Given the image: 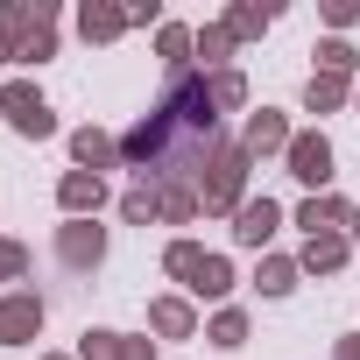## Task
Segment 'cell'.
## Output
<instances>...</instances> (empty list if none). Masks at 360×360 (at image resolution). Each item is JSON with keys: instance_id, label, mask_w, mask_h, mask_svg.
Returning a JSON list of instances; mask_svg holds the SVG:
<instances>
[{"instance_id": "1", "label": "cell", "mask_w": 360, "mask_h": 360, "mask_svg": "<svg viewBox=\"0 0 360 360\" xmlns=\"http://www.w3.org/2000/svg\"><path fill=\"white\" fill-rule=\"evenodd\" d=\"M248 169H255V155L233 141L219 162H212V176H205V184H198V198H205V219H233L255 191H248Z\"/></svg>"}, {"instance_id": "2", "label": "cell", "mask_w": 360, "mask_h": 360, "mask_svg": "<svg viewBox=\"0 0 360 360\" xmlns=\"http://www.w3.org/2000/svg\"><path fill=\"white\" fill-rule=\"evenodd\" d=\"M0 113H8V127H15L22 141H50V134H57V113H50V99H43L29 78H8V85H0Z\"/></svg>"}, {"instance_id": "3", "label": "cell", "mask_w": 360, "mask_h": 360, "mask_svg": "<svg viewBox=\"0 0 360 360\" xmlns=\"http://www.w3.org/2000/svg\"><path fill=\"white\" fill-rule=\"evenodd\" d=\"M283 169L297 176V184L318 198V191H332V141L318 134V127H304V134H290V148H283Z\"/></svg>"}, {"instance_id": "4", "label": "cell", "mask_w": 360, "mask_h": 360, "mask_svg": "<svg viewBox=\"0 0 360 360\" xmlns=\"http://www.w3.org/2000/svg\"><path fill=\"white\" fill-rule=\"evenodd\" d=\"M57 262H64L71 276H92V269L106 262V226H99V219H64V226H57Z\"/></svg>"}, {"instance_id": "5", "label": "cell", "mask_w": 360, "mask_h": 360, "mask_svg": "<svg viewBox=\"0 0 360 360\" xmlns=\"http://www.w3.org/2000/svg\"><path fill=\"white\" fill-rule=\"evenodd\" d=\"M78 360H155V339H148V332L85 325V332H78Z\"/></svg>"}, {"instance_id": "6", "label": "cell", "mask_w": 360, "mask_h": 360, "mask_svg": "<svg viewBox=\"0 0 360 360\" xmlns=\"http://www.w3.org/2000/svg\"><path fill=\"white\" fill-rule=\"evenodd\" d=\"M43 318H50V304H43L36 290H8V297H0V346L43 339Z\"/></svg>"}, {"instance_id": "7", "label": "cell", "mask_w": 360, "mask_h": 360, "mask_svg": "<svg viewBox=\"0 0 360 360\" xmlns=\"http://www.w3.org/2000/svg\"><path fill=\"white\" fill-rule=\"evenodd\" d=\"M106 176H92V169H64L57 176V205H64V219H99L106 212Z\"/></svg>"}, {"instance_id": "8", "label": "cell", "mask_w": 360, "mask_h": 360, "mask_svg": "<svg viewBox=\"0 0 360 360\" xmlns=\"http://www.w3.org/2000/svg\"><path fill=\"white\" fill-rule=\"evenodd\" d=\"M276 226H283V205H276V198H248V205L233 212V248H248V255H269Z\"/></svg>"}, {"instance_id": "9", "label": "cell", "mask_w": 360, "mask_h": 360, "mask_svg": "<svg viewBox=\"0 0 360 360\" xmlns=\"http://www.w3.org/2000/svg\"><path fill=\"white\" fill-rule=\"evenodd\" d=\"M148 332L155 339H205V318L191 297H148Z\"/></svg>"}, {"instance_id": "10", "label": "cell", "mask_w": 360, "mask_h": 360, "mask_svg": "<svg viewBox=\"0 0 360 360\" xmlns=\"http://www.w3.org/2000/svg\"><path fill=\"white\" fill-rule=\"evenodd\" d=\"M57 57V0H36V22L22 29V43H15V64H50Z\"/></svg>"}, {"instance_id": "11", "label": "cell", "mask_w": 360, "mask_h": 360, "mask_svg": "<svg viewBox=\"0 0 360 360\" xmlns=\"http://www.w3.org/2000/svg\"><path fill=\"white\" fill-rule=\"evenodd\" d=\"M290 134H297V127H290L276 106H262V113H248V127H240V148L262 162V155H283V148H290Z\"/></svg>"}, {"instance_id": "12", "label": "cell", "mask_w": 360, "mask_h": 360, "mask_svg": "<svg viewBox=\"0 0 360 360\" xmlns=\"http://www.w3.org/2000/svg\"><path fill=\"white\" fill-rule=\"evenodd\" d=\"M71 162L78 169H92V176H106V169H120V134H106V127H78L71 134Z\"/></svg>"}, {"instance_id": "13", "label": "cell", "mask_w": 360, "mask_h": 360, "mask_svg": "<svg viewBox=\"0 0 360 360\" xmlns=\"http://www.w3.org/2000/svg\"><path fill=\"white\" fill-rule=\"evenodd\" d=\"M346 219H353V205H346L339 191H318V198H304V205H297L304 240H318V233H346Z\"/></svg>"}, {"instance_id": "14", "label": "cell", "mask_w": 360, "mask_h": 360, "mask_svg": "<svg viewBox=\"0 0 360 360\" xmlns=\"http://www.w3.org/2000/svg\"><path fill=\"white\" fill-rule=\"evenodd\" d=\"M78 36H85L92 50L120 43V36H127V8H113V0H85V8H78Z\"/></svg>"}, {"instance_id": "15", "label": "cell", "mask_w": 360, "mask_h": 360, "mask_svg": "<svg viewBox=\"0 0 360 360\" xmlns=\"http://www.w3.org/2000/svg\"><path fill=\"white\" fill-rule=\"evenodd\" d=\"M233 290H240V276H233V262H226V255H205V262H198V276L184 283V297H198V304H226Z\"/></svg>"}, {"instance_id": "16", "label": "cell", "mask_w": 360, "mask_h": 360, "mask_svg": "<svg viewBox=\"0 0 360 360\" xmlns=\"http://www.w3.org/2000/svg\"><path fill=\"white\" fill-rule=\"evenodd\" d=\"M346 262H353V240H346V233H318V240H304V255H297L304 276H339Z\"/></svg>"}, {"instance_id": "17", "label": "cell", "mask_w": 360, "mask_h": 360, "mask_svg": "<svg viewBox=\"0 0 360 360\" xmlns=\"http://www.w3.org/2000/svg\"><path fill=\"white\" fill-rule=\"evenodd\" d=\"M155 57H162V71H169V78H176V71H191V57H198V29L162 22V29H155Z\"/></svg>"}, {"instance_id": "18", "label": "cell", "mask_w": 360, "mask_h": 360, "mask_svg": "<svg viewBox=\"0 0 360 360\" xmlns=\"http://www.w3.org/2000/svg\"><path fill=\"white\" fill-rule=\"evenodd\" d=\"M276 15H283V8H262V0H233L219 22H226V36H233V43H255V36H269V29H276Z\"/></svg>"}, {"instance_id": "19", "label": "cell", "mask_w": 360, "mask_h": 360, "mask_svg": "<svg viewBox=\"0 0 360 360\" xmlns=\"http://www.w3.org/2000/svg\"><path fill=\"white\" fill-rule=\"evenodd\" d=\"M311 57H318V71H325V78H346V85H360V50H353L346 36H318V50H311Z\"/></svg>"}, {"instance_id": "20", "label": "cell", "mask_w": 360, "mask_h": 360, "mask_svg": "<svg viewBox=\"0 0 360 360\" xmlns=\"http://www.w3.org/2000/svg\"><path fill=\"white\" fill-rule=\"evenodd\" d=\"M297 283H304L297 255H262V262H255V290H262V297H290Z\"/></svg>"}, {"instance_id": "21", "label": "cell", "mask_w": 360, "mask_h": 360, "mask_svg": "<svg viewBox=\"0 0 360 360\" xmlns=\"http://www.w3.org/2000/svg\"><path fill=\"white\" fill-rule=\"evenodd\" d=\"M205 346H219V353H240V346H248V311H240V304H219V311L205 318Z\"/></svg>"}, {"instance_id": "22", "label": "cell", "mask_w": 360, "mask_h": 360, "mask_svg": "<svg viewBox=\"0 0 360 360\" xmlns=\"http://www.w3.org/2000/svg\"><path fill=\"white\" fill-rule=\"evenodd\" d=\"M339 106H353V85L346 78H325V71H311V85H304V113H339Z\"/></svg>"}, {"instance_id": "23", "label": "cell", "mask_w": 360, "mask_h": 360, "mask_svg": "<svg viewBox=\"0 0 360 360\" xmlns=\"http://www.w3.org/2000/svg\"><path fill=\"white\" fill-rule=\"evenodd\" d=\"M29 22H36V0H0V64H15V43Z\"/></svg>"}, {"instance_id": "24", "label": "cell", "mask_w": 360, "mask_h": 360, "mask_svg": "<svg viewBox=\"0 0 360 360\" xmlns=\"http://www.w3.org/2000/svg\"><path fill=\"white\" fill-rule=\"evenodd\" d=\"M120 219H127V226H162V191H155V184L120 191Z\"/></svg>"}, {"instance_id": "25", "label": "cell", "mask_w": 360, "mask_h": 360, "mask_svg": "<svg viewBox=\"0 0 360 360\" xmlns=\"http://www.w3.org/2000/svg\"><path fill=\"white\" fill-rule=\"evenodd\" d=\"M191 219H205V198L191 184H162V226H191Z\"/></svg>"}, {"instance_id": "26", "label": "cell", "mask_w": 360, "mask_h": 360, "mask_svg": "<svg viewBox=\"0 0 360 360\" xmlns=\"http://www.w3.org/2000/svg\"><path fill=\"white\" fill-rule=\"evenodd\" d=\"M233 50H240V43L226 36V22H205V29H198V57H191V64H205V71H226V57H233Z\"/></svg>"}, {"instance_id": "27", "label": "cell", "mask_w": 360, "mask_h": 360, "mask_svg": "<svg viewBox=\"0 0 360 360\" xmlns=\"http://www.w3.org/2000/svg\"><path fill=\"white\" fill-rule=\"evenodd\" d=\"M205 92H212L219 113H240V106H248V78H240L233 64H226V71H205Z\"/></svg>"}, {"instance_id": "28", "label": "cell", "mask_w": 360, "mask_h": 360, "mask_svg": "<svg viewBox=\"0 0 360 360\" xmlns=\"http://www.w3.org/2000/svg\"><path fill=\"white\" fill-rule=\"evenodd\" d=\"M198 262H205V248H198L191 233L162 248V276H176V283H191V276H198Z\"/></svg>"}, {"instance_id": "29", "label": "cell", "mask_w": 360, "mask_h": 360, "mask_svg": "<svg viewBox=\"0 0 360 360\" xmlns=\"http://www.w3.org/2000/svg\"><path fill=\"white\" fill-rule=\"evenodd\" d=\"M22 276H29V248L0 233V297H8V283H22Z\"/></svg>"}, {"instance_id": "30", "label": "cell", "mask_w": 360, "mask_h": 360, "mask_svg": "<svg viewBox=\"0 0 360 360\" xmlns=\"http://www.w3.org/2000/svg\"><path fill=\"white\" fill-rule=\"evenodd\" d=\"M353 22H360V0H325V29L332 36H346Z\"/></svg>"}, {"instance_id": "31", "label": "cell", "mask_w": 360, "mask_h": 360, "mask_svg": "<svg viewBox=\"0 0 360 360\" xmlns=\"http://www.w3.org/2000/svg\"><path fill=\"white\" fill-rule=\"evenodd\" d=\"M127 29H162V0H134V8H127Z\"/></svg>"}, {"instance_id": "32", "label": "cell", "mask_w": 360, "mask_h": 360, "mask_svg": "<svg viewBox=\"0 0 360 360\" xmlns=\"http://www.w3.org/2000/svg\"><path fill=\"white\" fill-rule=\"evenodd\" d=\"M332 360H360V332H346V339L332 346Z\"/></svg>"}, {"instance_id": "33", "label": "cell", "mask_w": 360, "mask_h": 360, "mask_svg": "<svg viewBox=\"0 0 360 360\" xmlns=\"http://www.w3.org/2000/svg\"><path fill=\"white\" fill-rule=\"evenodd\" d=\"M346 240H353V248H360V205H353V219H346Z\"/></svg>"}, {"instance_id": "34", "label": "cell", "mask_w": 360, "mask_h": 360, "mask_svg": "<svg viewBox=\"0 0 360 360\" xmlns=\"http://www.w3.org/2000/svg\"><path fill=\"white\" fill-rule=\"evenodd\" d=\"M43 360H78V353H43Z\"/></svg>"}, {"instance_id": "35", "label": "cell", "mask_w": 360, "mask_h": 360, "mask_svg": "<svg viewBox=\"0 0 360 360\" xmlns=\"http://www.w3.org/2000/svg\"><path fill=\"white\" fill-rule=\"evenodd\" d=\"M353 113H360V85H353Z\"/></svg>"}]
</instances>
